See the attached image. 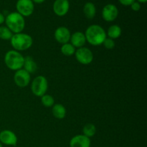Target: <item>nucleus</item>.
Returning a JSON list of instances; mask_svg holds the SVG:
<instances>
[{
  "mask_svg": "<svg viewBox=\"0 0 147 147\" xmlns=\"http://www.w3.org/2000/svg\"><path fill=\"white\" fill-rule=\"evenodd\" d=\"M33 3H36V4H42L44 2L45 0H32Z\"/></svg>",
  "mask_w": 147,
  "mask_h": 147,
  "instance_id": "nucleus-27",
  "label": "nucleus"
},
{
  "mask_svg": "<svg viewBox=\"0 0 147 147\" xmlns=\"http://www.w3.org/2000/svg\"><path fill=\"white\" fill-rule=\"evenodd\" d=\"M70 147H90V138L83 134L76 135L70 141Z\"/></svg>",
  "mask_w": 147,
  "mask_h": 147,
  "instance_id": "nucleus-13",
  "label": "nucleus"
},
{
  "mask_svg": "<svg viewBox=\"0 0 147 147\" xmlns=\"http://www.w3.org/2000/svg\"><path fill=\"white\" fill-rule=\"evenodd\" d=\"M6 27H8L13 34L21 33L25 27L24 17L17 11L11 12L5 17Z\"/></svg>",
  "mask_w": 147,
  "mask_h": 147,
  "instance_id": "nucleus-2",
  "label": "nucleus"
},
{
  "mask_svg": "<svg viewBox=\"0 0 147 147\" xmlns=\"http://www.w3.org/2000/svg\"><path fill=\"white\" fill-rule=\"evenodd\" d=\"M31 76L23 68L17 70L14 75V81L20 88H25L30 84Z\"/></svg>",
  "mask_w": 147,
  "mask_h": 147,
  "instance_id": "nucleus-8",
  "label": "nucleus"
},
{
  "mask_svg": "<svg viewBox=\"0 0 147 147\" xmlns=\"http://www.w3.org/2000/svg\"><path fill=\"white\" fill-rule=\"evenodd\" d=\"M103 45L105 47V48L108 49V50H111V49L114 48L115 42L112 39L109 38V37H106V40L103 41Z\"/></svg>",
  "mask_w": 147,
  "mask_h": 147,
  "instance_id": "nucleus-23",
  "label": "nucleus"
},
{
  "mask_svg": "<svg viewBox=\"0 0 147 147\" xmlns=\"http://www.w3.org/2000/svg\"><path fill=\"white\" fill-rule=\"evenodd\" d=\"M13 34H14L6 26L0 27V39L3 40H10Z\"/></svg>",
  "mask_w": 147,
  "mask_h": 147,
  "instance_id": "nucleus-21",
  "label": "nucleus"
},
{
  "mask_svg": "<svg viewBox=\"0 0 147 147\" xmlns=\"http://www.w3.org/2000/svg\"><path fill=\"white\" fill-rule=\"evenodd\" d=\"M70 44L76 48V47L80 48V47H84L86 42L85 34L82 32H76L70 36Z\"/></svg>",
  "mask_w": 147,
  "mask_h": 147,
  "instance_id": "nucleus-14",
  "label": "nucleus"
},
{
  "mask_svg": "<svg viewBox=\"0 0 147 147\" xmlns=\"http://www.w3.org/2000/svg\"><path fill=\"white\" fill-rule=\"evenodd\" d=\"M23 67H24L23 68L24 70L31 74V73H34L37 71V65L32 57L30 56H27L26 57H24Z\"/></svg>",
  "mask_w": 147,
  "mask_h": 147,
  "instance_id": "nucleus-15",
  "label": "nucleus"
},
{
  "mask_svg": "<svg viewBox=\"0 0 147 147\" xmlns=\"http://www.w3.org/2000/svg\"><path fill=\"white\" fill-rule=\"evenodd\" d=\"M17 12L23 17H30L34 9V3L32 0H17L16 3Z\"/></svg>",
  "mask_w": 147,
  "mask_h": 147,
  "instance_id": "nucleus-7",
  "label": "nucleus"
},
{
  "mask_svg": "<svg viewBox=\"0 0 147 147\" xmlns=\"http://www.w3.org/2000/svg\"><path fill=\"white\" fill-rule=\"evenodd\" d=\"M47 88H48V81L45 76H37L32 82V93L37 97H42L46 94Z\"/></svg>",
  "mask_w": 147,
  "mask_h": 147,
  "instance_id": "nucleus-5",
  "label": "nucleus"
},
{
  "mask_svg": "<svg viewBox=\"0 0 147 147\" xmlns=\"http://www.w3.org/2000/svg\"><path fill=\"white\" fill-rule=\"evenodd\" d=\"M41 103L45 107H53L55 104V99L51 95L45 94L41 97Z\"/></svg>",
  "mask_w": 147,
  "mask_h": 147,
  "instance_id": "nucleus-22",
  "label": "nucleus"
},
{
  "mask_svg": "<svg viewBox=\"0 0 147 147\" xmlns=\"http://www.w3.org/2000/svg\"><path fill=\"white\" fill-rule=\"evenodd\" d=\"M70 9L68 0H55L53 3V9L55 14L58 17H63L67 14Z\"/></svg>",
  "mask_w": 147,
  "mask_h": 147,
  "instance_id": "nucleus-10",
  "label": "nucleus"
},
{
  "mask_svg": "<svg viewBox=\"0 0 147 147\" xmlns=\"http://www.w3.org/2000/svg\"><path fill=\"white\" fill-rule=\"evenodd\" d=\"M83 135L88 138H91L96 134V128L94 124L93 123H86L83 129Z\"/></svg>",
  "mask_w": 147,
  "mask_h": 147,
  "instance_id": "nucleus-20",
  "label": "nucleus"
},
{
  "mask_svg": "<svg viewBox=\"0 0 147 147\" xmlns=\"http://www.w3.org/2000/svg\"><path fill=\"white\" fill-rule=\"evenodd\" d=\"M84 34L86 42L93 46H99L102 45L107 37L106 32L101 26L98 24L90 25L86 29Z\"/></svg>",
  "mask_w": 147,
  "mask_h": 147,
  "instance_id": "nucleus-1",
  "label": "nucleus"
},
{
  "mask_svg": "<svg viewBox=\"0 0 147 147\" xmlns=\"http://www.w3.org/2000/svg\"><path fill=\"white\" fill-rule=\"evenodd\" d=\"M130 6L131 9L134 11H138L141 9V4L136 1H135L134 2L132 3Z\"/></svg>",
  "mask_w": 147,
  "mask_h": 147,
  "instance_id": "nucleus-24",
  "label": "nucleus"
},
{
  "mask_svg": "<svg viewBox=\"0 0 147 147\" xmlns=\"http://www.w3.org/2000/svg\"><path fill=\"white\" fill-rule=\"evenodd\" d=\"M70 36H71V33H70V30H68V28L64 27V26L57 27L55 31V39L60 44L63 45L69 42Z\"/></svg>",
  "mask_w": 147,
  "mask_h": 147,
  "instance_id": "nucleus-11",
  "label": "nucleus"
},
{
  "mask_svg": "<svg viewBox=\"0 0 147 147\" xmlns=\"http://www.w3.org/2000/svg\"><path fill=\"white\" fill-rule=\"evenodd\" d=\"M136 1H138V2L140 3V4L141 3H142V4H145L147 1V0H137Z\"/></svg>",
  "mask_w": 147,
  "mask_h": 147,
  "instance_id": "nucleus-28",
  "label": "nucleus"
},
{
  "mask_svg": "<svg viewBox=\"0 0 147 147\" xmlns=\"http://www.w3.org/2000/svg\"><path fill=\"white\" fill-rule=\"evenodd\" d=\"M75 56L79 63L82 65H89L93 62V54L91 50L86 47L78 48L75 53Z\"/></svg>",
  "mask_w": 147,
  "mask_h": 147,
  "instance_id": "nucleus-6",
  "label": "nucleus"
},
{
  "mask_svg": "<svg viewBox=\"0 0 147 147\" xmlns=\"http://www.w3.org/2000/svg\"><path fill=\"white\" fill-rule=\"evenodd\" d=\"M11 46L14 50L24 51L28 50L33 44V39L30 34L26 33H17L14 34L10 40Z\"/></svg>",
  "mask_w": 147,
  "mask_h": 147,
  "instance_id": "nucleus-3",
  "label": "nucleus"
},
{
  "mask_svg": "<svg viewBox=\"0 0 147 147\" xmlns=\"http://www.w3.org/2000/svg\"><path fill=\"white\" fill-rule=\"evenodd\" d=\"M83 14L89 20L94 18L96 14V5L93 2H86L83 6Z\"/></svg>",
  "mask_w": 147,
  "mask_h": 147,
  "instance_id": "nucleus-16",
  "label": "nucleus"
},
{
  "mask_svg": "<svg viewBox=\"0 0 147 147\" xmlns=\"http://www.w3.org/2000/svg\"><path fill=\"white\" fill-rule=\"evenodd\" d=\"M136 0H119V2L123 6H130Z\"/></svg>",
  "mask_w": 147,
  "mask_h": 147,
  "instance_id": "nucleus-25",
  "label": "nucleus"
},
{
  "mask_svg": "<svg viewBox=\"0 0 147 147\" xmlns=\"http://www.w3.org/2000/svg\"><path fill=\"white\" fill-rule=\"evenodd\" d=\"M119 9L115 4H108L103 7L102 10V17L106 22H113L119 16Z\"/></svg>",
  "mask_w": 147,
  "mask_h": 147,
  "instance_id": "nucleus-9",
  "label": "nucleus"
},
{
  "mask_svg": "<svg viewBox=\"0 0 147 147\" xmlns=\"http://www.w3.org/2000/svg\"><path fill=\"white\" fill-rule=\"evenodd\" d=\"M24 57L17 50H9L4 55V63L9 70L17 71L23 67Z\"/></svg>",
  "mask_w": 147,
  "mask_h": 147,
  "instance_id": "nucleus-4",
  "label": "nucleus"
},
{
  "mask_svg": "<svg viewBox=\"0 0 147 147\" xmlns=\"http://www.w3.org/2000/svg\"><path fill=\"white\" fill-rule=\"evenodd\" d=\"M4 21H5V17L2 13L0 12V25L2 24L4 22Z\"/></svg>",
  "mask_w": 147,
  "mask_h": 147,
  "instance_id": "nucleus-26",
  "label": "nucleus"
},
{
  "mask_svg": "<svg viewBox=\"0 0 147 147\" xmlns=\"http://www.w3.org/2000/svg\"><path fill=\"white\" fill-rule=\"evenodd\" d=\"M53 116L57 119H63L66 116V109L63 105L60 103L54 104L52 109Z\"/></svg>",
  "mask_w": 147,
  "mask_h": 147,
  "instance_id": "nucleus-17",
  "label": "nucleus"
},
{
  "mask_svg": "<svg viewBox=\"0 0 147 147\" xmlns=\"http://www.w3.org/2000/svg\"><path fill=\"white\" fill-rule=\"evenodd\" d=\"M121 33L122 30L120 26L117 25V24H113V25L110 26L109 28L108 29L106 35H108L109 38L114 40V39L120 37L121 35Z\"/></svg>",
  "mask_w": 147,
  "mask_h": 147,
  "instance_id": "nucleus-18",
  "label": "nucleus"
},
{
  "mask_svg": "<svg viewBox=\"0 0 147 147\" xmlns=\"http://www.w3.org/2000/svg\"><path fill=\"white\" fill-rule=\"evenodd\" d=\"M0 147H3V146H2V144H1V142H0Z\"/></svg>",
  "mask_w": 147,
  "mask_h": 147,
  "instance_id": "nucleus-29",
  "label": "nucleus"
},
{
  "mask_svg": "<svg viewBox=\"0 0 147 147\" xmlns=\"http://www.w3.org/2000/svg\"><path fill=\"white\" fill-rule=\"evenodd\" d=\"M0 142L7 146H16L17 144V137L11 131L3 130L0 132Z\"/></svg>",
  "mask_w": 147,
  "mask_h": 147,
  "instance_id": "nucleus-12",
  "label": "nucleus"
},
{
  "mask_svg": "<svg viewBox=\"0 0 147 147\" xmlns=\"http://www.w3.org/2000/svg\"><path fill=\"white\" fill-rule=\"evenodd\" d=\"M61 53L64 55L65 56H67V57H70V56L73 55L76 53V47H73L70 43L67 42L65 44L62 45L61 48Z\"/></svg>",
  "mask_w": 147,
  "mask_h": 147,
  "instance_id": "nucleus-19",
  "label": "nucleus"
}]
</instances>
